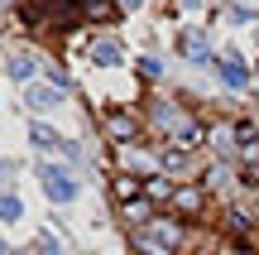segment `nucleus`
Returning a JSON list of instances; mask_svg holds the SVG:
<instances>
[{
	"mask_svg": "<svg viewBox=\"0 0 259 255\" xmlns=\"http://www.w3.org/2000/svg\"><path fill=\"white\" fill-rule=\"evenodd\" d=\"M149 212H154V207H149V198H135V202H120V217L130 222V227H144V222H149Z\"/></svg>",
	"mask_w": 259,
	"mask_h": 255,
	"instance_id": "1a4fd4ad",
	"label": "nucleus"
},
{
	"mask_svg": "<svg viewBox=\"0 0 259 255\" xmlns=\"http://www.w3.org/2000/svg\"><path fill=\"white\" fill-rule=\"evenodd\" d=\"M173 193H178V188H173L168 178H158V173H149V178H144V198H149V202H163V198L173 202Z\"/></svg>",
	"mask_w": 259,
	"mask_h": 255,
	"instance_id": "6e6552de",
	"label": "nucleus"
},
{
	"mask_svg": "<svg viewBox=\"0 0 259 255\" xmlns=\"http://www.w3.org/2000/svg\"><path fill=\"white\" fill-rule=\"evenodd\" d=\"M173 144L178 150H197V144H202V125L197 121H178L173 125Z\"/></svg>",
	"mask_w": 259,
	"mask_h": 255,
	"instance_id": "39448f33",
	"label": "nucleus"
},
{
	"mask_svg": "<svg viewBox=\"0 0 259 255\" xmlns=\"http://www.w3.org/2000/svg\"><path fill=\"white\" fill-rule=\"evenodd\" d=\"M139 193H144V178H135V173H120V178H115V198L120 202H135Z\"/></svg>",
	"mask_w": 259,
	"mask_h": 255,
	"instance_id": "f8f14e48",
	"label": "nucleus"
},
{
	"mask_svg": "<svg viewBox=\"0 0 259 255\" xmlns=\"http://www.w3.org/2000/svg\"><path fill=\"white\" fill-rule=\"evenodd\" d=\"M202 202H206V198H202L197 188H178V193H173V207L183 212V217H197V212H202Z\"/></svg>",
	"mask_w": 259,
	"mask_h": 255,
	"instance_id": "423d86ee",
	"label": "nucleus"
},
{
	"mask_svg": "<svg viewBox=\"0 0 259 255\" xmlns=\"http://www.w3.org/2000/svg\"><path fill=\"white\" fill-rule=\"evenodd\" d=\"M235 150H240L245 159H259V125L235 121Z\"/></svg>",
	"mask_w": 259,
	"mask_h": 255,
	"instance_id": "20e7f679",
	"label": "nucleus"
},
{
	"mask_svg": "<svg viewBox=\"0 0 259 255\" xmlns=\"http://www.w3.org/2000/svg\"><path fill=\"white\" fill-rule=\"evenodd\" d=\"M53 140H58V135L48 130V125H34V144H38V150H48V144H53Z\"/></svg>",
	"mask_w": 259,
	"mask_h": 255,
	"instance_id": "f3484780",
	"label": "nucleus"
},
{
	"mask_svg": "<svg viewBox=\"0 0 259 255\" xmlns=\"http://www.w3.org/2000/svg\"><path fill=\"white\" fill-rule=\"evenodd\" d=\"M216 67H221L226 87H235V92H240V87L250 82V72H245V67H240V58H226V63H216Z\"/></svg>",
	"mask_w": 259,
	"mask_h": 255,
	"instance_id": "9d476101",
	"label": "nucleus"
},
{
	"mask_svg": "<svg viewBox=\"0 0 259 255\" xmlns=\"http://www.w3.org/2000/svg\"><path fill=\"white\" fill-rule=\"evenodd\" d=\"M106 135H111V140H135V116L130 111H106Z\"/></svg>",
	"mask_w": 259,
	"mask_h": 255,
	"instance_id": "7ed1b4c3",
	"label": "nucleus"
},
{
	"mask_svg": "<svg viewBox=\"0 0 259 255\" xmlns=\"http://www.w3.org/2000/svg\"><path fill=\"white\" fill-rule=\"evenodd\" d=\"M92 58H96L101 67H115V63H120V44H111V39H96V44H92Z\"/></svg>",
	"mask_w": 259,
	"mask_h": 255,
	"instance_id": "9b49d317",
	"label": "nucleus"
},
{
	"mask_svg": "<svg viewBox=\"0 0 259 255\" xmlns=\"http://www.w3.org/2000/svg\"><path fill=\"white\" fill-rule=\"evenodd\" d=\"M226 227H231V231H245V212L231 207V212H226Z\"/></svg>",
	"mask_w": 259,
	"mask_h": 255,
	"instance_id": "a211bd4d",
	"label": "nucleus"
},
{
	"mask_svg": "<svg viewBox=\"0 0 259 255\" xmlns=\"http://www.w3.org/2000/svg\"><path fill=\"white\" fill-rule=\"evenodd\" d=\"M38 250H44V255H63V246H58V241H48V236L38 241Z\"/></svg>",
	"mask_w": 259,
	"mask_h": 255,
	"instance_id": "6ab92c4d",
	"label": "nucleus"
},
{
	"mask_svg": "<svg viewBox=\"0 0 259 255\" xmlns=\"http://www.w3.org/2000/svg\"><path fill=\"white\" fill-rule=\"evenodd\" d=\"M48 106H58V92L53 87H34L29 92V111H48Z\"/></svg>",
	"mask_w": 259,
	"mask_h": 255,
	"instance_id": "4468645a",
	"label": "nucleus"
},
{
	"mask_svg": "<svg viewBox=\"0 0 259 255\" xmlns=\"http://www.w3.org/2000/svg\"><path fill=\"white\" fill-rule=\"evenodd\" d=\"M38 178H44V193L53 202H72L77 198V183L67 178V169H53V164H44V169H38Z\"/></svg>",
	"mask_w": 259,
	"mask_h": 255,
	"instance_id": "f257e3e1",
	"label": "nucleus"
},
{
	"mask_svg": "<svg viewBox=\"0 0 259 255\" xmlns=\"http://www.w3.org/2000/svg\"><path fill=\"white\" fill-rule=\"evenodd\" d=\"M115 159H120L125 173H149V169L158 164V154H144V150H135V144H120V150H115Z\"/></svg>",
	"mask_w": 259,
	"mask_h": 255,
	"instance_id": "f03ea898",
	"label": "nucleus"
},
{
	"mask_svg": "<svg viewBox=\"0 0 259 255\" xmlns=\"http://www.w3.org/2000/svg\"><path fill=\"white\" fill-rule=\"evenodd\" d=\"M5 72H10V77H19V82H24V77L34 72V63H29V58H10V63H5Z\"/></svg>",
	"mask_w": 259,
	"mask_h": 255,
	"instance_id": "2eb2a0df",
	"label": "nucleus"
},
{
	"mask_svg": "<svg viewBox=\"0 0 259 255\" xmlns=\"http://www.w3.org/2000/svg\"><path fill=\"white\" fill-rule=\"evenodd\" d=\"M0 217L15 222V217H19V198H10V193H5V198H0Z\"/></svg>",
	"mask_w": 259,
	"mask_h": 255,
	"instance_id": "dca6fc26",
	"label": "nucleus"
},
{
	"mask_svg": "<svg viewBox=\"0 0 259 255\" xmlns=\"http://www.w3.org/2000/svg\"><path fill=\"white\" fill-rule=\"evenodd\" d=\"M183 48L192 53V63H211V48H206L202 29H187V34H183Z\"/></svg>",
	"mask_w": 259,
	"mask_h": 255,
	"instance_id": "0eeeda50",
	"label": "nucleus"
},
{
	"mask_svg": "<svg viewBox=\"0 0 259 255\" xmlns=\"http://www.w3.org/2000/svg\"><path fill=\"white\" fill-rule=\"evenodd\" d=\"M158 169L163 173H183L187 169V150H158Z\"/></svg>",
	"mask_w": 259,
	"mask_h": 255,
	"instance_id": "ddd939ff",
	"label": "nucleus"
}]
</instances>
